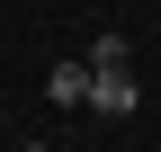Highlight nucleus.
Wrapping results in <instances>:
<instances>
[{
	"instance_id": "f257e3e1",
	"label": "nucleus",
	"mask_w": 161,
	"mask_h": 152,
	"mask_svg": "<svg viewBox=\"0 0 161 152\" xmlns=\"http://www.w3.org/2000/svg\"><path fill=\"white\" fill-rule=\"evenodd\" d=\"M134 63H125V36H98L90 45V107L98 117H134Z\"/></svg>"
},
{
	"instance_id": "f03ea898",
	"label": "nucleus",
	"mask_w": 161,
	"mask_h": 152,
	"mask_svg": "<svg viewBox=\"0 0 161 152\" xmlns=\"http://www.w3.org/2000/svg\"><path fill=\"white\" fill-rule=\"evenodd\" d=\"M45 99H54V107H90V54H80V63H54V72H45Z\"/></svg>"
}]
</instances>
